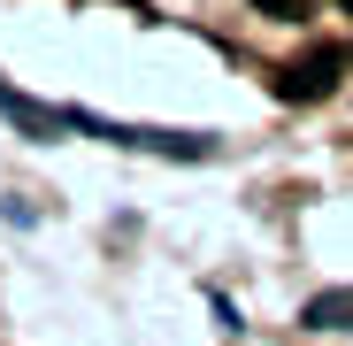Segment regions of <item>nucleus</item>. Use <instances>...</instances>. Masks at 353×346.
I'll list each match as a JSON object with an SVG mask.
<instances>
[{
    "mask_svg": "<svg viewBox=\"0 0 353 346\" xmlns=\"http://www.w3.org/2000/svg\"><path fill=\"white\" fill-rule=\"evenodd\" d=\"M338 70H345V54H338V46H315L307 62L276 70V93H284V100H330V93H338Z\"/></svg>",
    "mask_w": 353,
    "mask_h": 346,
    "instance_id": "obj_1",
    "label": "nucleus"
},
{
    "mask_svg": "<svg viewBox=\"0 0 353 346\" xmlns=\"http://www.w3.org/2000/svg\"><path fill=\"white\" fill-rule=\"evenodd\" d=\"M300 323H307V331H353V285H338V293H315V300L300 308Z\"/></svg>",
    "mask_w": 353,
    "mask_h": 346,
    "instance_id": "obj_2",
    "label": "nucleus"
},
{
    "mask_svg": "<svg viewBox=\"0 0 353 346\" xmlns=\"http://www.w3.org/2000/svg\"><path fill=\"white\" fill-rule=\"evenodd\" d=\"M254 8H261V16H307L315 0H254Z\"/></svg>",
    "mask_w": 353,
    "mask_h": 346,
    "instance_id": "obj_3",
    "label": "nucleus"
},
{
    "mask_svg": "<svg viewBox=\"0 0 353 346\" xmlns=\"http://www.w3.org/2000/svg\"><path fill=\"white\" fill-rule=\"evenodd\" d=\"M338 8H345V16H353V0H338Z\"/></svg>",
    "mask_w": 353,
    "mask_h": 346,
    "instance_id": "obj_4",
    "label": "nucleus"
}]
</instances>
